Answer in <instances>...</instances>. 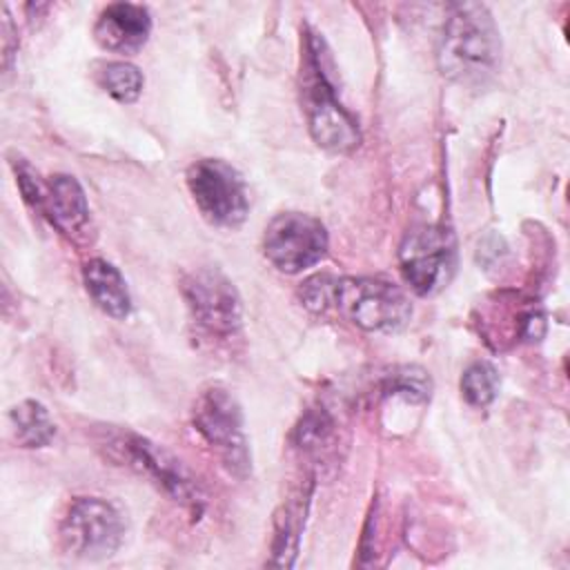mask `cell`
Listing matches in <instances>:
<instances>
[{
    "label": "cell",
    "mask_w": 570,
    "mask_h": 570,
    "mask_svg": "<svg viewBox=\"0 0 570 570\" xmlns=\"http://www.w3.org/2000/svg\"><path fill=\"white\" fill-rule=\"evenodd\" d=\"M439 71L463 87L485 85L501 62V36L490 9L481 2L454 4L436 47Z\"/></svg>",
    "instance_id": "cell-1"
},
{
    "label": "cell",
    "mask_w": 570,
    "mask_h": 570,
    "mask_svg": "<svg viewBox=\"0 0 570 570\" xmlns=\"http://www.w3.org/2000/svg\"><path fill=\"white\" fill-rule=\"evenodd\" d=\"M301 67V100L307 129L314 142L327 151L347 154L358 147L361 129L356 118L341 105L332 76V58L325 40L307 29Z\"/></svg>",
    "instance_id": "cell-2"
},
{
    "label": "cell",
    "mask_w": 570,
    "mask_h": 570,
    "mask_svg": "<svg viewBox=\"0 0 570 570\" xmlns=\"http://www.w3.org/2000/svg\"><path fill=\"white\" fill-rule=\"evenodd\" d=\"M109 459L149 479L171 501L200 514L205 508V494L189 470L165 448L129 430H118L105 439Z\"/></svg>",
    "instance_id": "cell-3"
},
{
    "label": "cell",
    "mask_w": 570,
    "mask_h": 570,
    "mask_svg": "<svg viewBox=\"0 0 570 570\" xmlns=\"http://www.w3.org/2000/svg\"><path fill=\"white\" fill-rule=\"evenodd\" d=\"M341 316L365 332H396L412 316L410 296L383 278H332L330 303Z\"/></svg>",
    "instance_id": "cell-4"
},
{
    "label": "cell",
    "mask_w": 570,
    "mask_h": 570,
    "mask_svg": "<svg viewBox=\"0 0 570 570\" xmlns=\"http://www.w3.org/2000/svg\"><path fill=\"white\" fill-rule=\"evenodd\" d=\"M191 421L196 432L216 452L229 474L238 479L249 474L252 454L245 436L243 412L227 387L209 385L200 390L194 401Z\"/></svg>",
    "instance_id": "cell-5"
},
{
    "label": "cell",
    "mask_w": 570,
    "mask_h": 570,
    "mask_svg": "<svg viewBox=\"0 0 570 570\" xmlns=\"http://www.w3.org/2000/svg\"><path fill=\"white\" fill-rule=\"evenodd\" d=\"M122 512L98 497H80L67 508L58 534L67 554L98 561L111 557L125 539Z\"/></svg>",
    "instance_id": "cell-6"
},
{
    "label": "cell",
    "mask_w": 570,
    "mask_h": 570,
    "mask_svg": "<svg viewBox=\"0 0 570 570\" xmlns=\"http://www.w3.org/2000/svg\"><path fill=\"white\" fill-rule=\"evenodd\" d=\"M189 194L203 214L216 227L234 229L243 225L249 212V198L243 176L220 158H200L187 169Z\"/></svg>",
    "instance_id": "cell-7"
},
{
    "label": "cell",
    "mask_w": 570,
    "mask_h": 570,
    "mask_svg": "<svg viewBox=\"0 0 570 570\" xmlns=\"http://www.w3.org/2000/svg\"><path fill=\"white\" fill-rule=\"evenodd\" d=\"M401 274L419 296L441 292L456 269V240L443 225H421L403 238L399 249Z\"/></svg>",
    "instance_id": "cell-8"
},
{
    "label": "cell",
    "mask_w": 570,
    "mask_h": 570,
    "mask_svg": "<svg viewBox=\"0 0 570 570\" xmlns=\"http://www.w3.org/2000/svg\"><path fill=\"white\" fill-rule=\"evenodd\" d=\"M263 254L278 272L301 274L325 258L327 229L309 214L283 212L265 227Z\"/></svg>",
    "instance_id": "cell-9"
},
{
    "label": "cell",
    "mask_w": 570,
    "mask_h": 570,
    "mask_svg": "<svg viewBox=\"0 0 570 570\" xmlns=\"http://www.w3.org/2000/svg\"><path fill=\"white\" fill-rule=\"evenodd\" d=\"M183 298L196 325L212 336L229 338L243 325V303L234 283L214 267H198L183 278Z\"/></svg>",
    "instance_id": "cell-10"
},
{
    "label": "cell",
    "mask_w": 570,
    "mask_h": 570,
    "mask_svg": "<svg viewBox=\"0 0 570 570\" xmlns=\"http://www.w3.org/2000/svg\"><path fill=\"white\" fill-rule=\"evenodd\" d=\"M151 33V16L147 7L134 2H114L107 4L96 24V42L111 53H136L145 47Z\"/></svg>",
    "instance_id": "cell-11"
},
{
    "label": "cell",
    "mask_w": 570,
    "mask_h": 570,
    "mask_svg": "<svg viewBox=\"0 0 570 570\" xmlns=\"http://www.w3.org/2000/svg\"><path fill=\"white\" fill-rule=\"evenodd\" d=\"M42 214L62 234L78 232L89 220V203L82 185L69 174H56L45 185Z\"/></svg>",
    "instance_id": "cell-12"
},
{
    "label": "cell",
    "mask_w": 570,
    "mask_h": 570,
    "mask_svg": "<svg viewBox=\"0 0 570 570\" xmlns=\"http://www.w3.org/2000/svg\"><path fill=\"white\" fill-rule=\"evenodd\" d=\"M82 283L98 309L111 318H127L131 314V296L118 267L105 258H91L82 267Z\"/></svg>",
    "instance_id": "cell-13"
},
{
    "label": "cell",
    "mask_w": 570,
    "mask_h": 570,
    "mask_svg": "<svg viewBox=\"0 0 570 570\" xmlns=\"http://www.w3.org/2000/svg\"><path fill=\"white\" fill-rule=\"evenodd\" d=\"M9 421L22 448H45L56 436V425L47 407L33 399L13 405L9 410Z\"/></svg>",
    "instance_id": "cell-14"
},
{
    "label": "cell",
    "mask_w": 570,
    "mask_h": 570,
    "mask_svg": "<svg viewBox=\"0 0 570 570\" xmlns=\"http://www.w3.org/2000/svg\"><path fill=\"white\" fill-rule=\"evenodd\" d=\"M309 492H301L298 497L283 503L276 517V537H274V563L276 566H292L294 554L298 552V537L305 521V505Z\"/></svg>",
    "instance_id": "cell-15"
},
{
    "label": "cell",
    "mask_w": 570,
    "mask_h": 570,
    "mask_svg": "<svg viewBox=\"0 0 570 570\" xmlns=\"http://www.w3.org/2000/svg\"><path fill=\"white\" fill-rule=\"evenodd\" d=\"M96 82L102 91H107L116 102L131 105L142 94V73L136 65L125 60L102 62L96 71Z\"/></svg>",
    "instance_id": "cell-16"
},
{
    "label": "cell",
    "mask_w": 570,
    "mask_h": 570,
    "mask_svg": "<svg viewBox=\"0 0 570 570\" xmlns=\"http://www.w3.org/2000/svg\"><path fill=\"white\" fill-rule=\"evenodd\" d=\"M461 396L474 405V407H485L497 399L499 392V372L494 370L492 363L488 361H474L472 365L465 367L461 374Z\"/></svg>",
    "instance_id": "cell-17"
},
{
    "label": "cell",
    "mask_w": 570,
    "mask_h": 570,
    "mask_svg": "<svg viewBox=\"0 0 570 570\" xmlns=\"http://www.w3.org/2000/svg\"><path fill=\"white\" fill-rule=\"evenodd\" d=\"M430 376L425 374V370L421 367H401L394 374H390L383 381V392L392 394V396H403L407 401H425L430 399Z\"/></svg>",
    "instance_id": "cell-18"
},
{
    "label": "cell",
    "mask_w": 570,
    "mask_h": 570,
    "mask_svg": "<svg viewBox=\"0 0 570 570\" xmlns=\"http://www.w3.org/2000/svg\"><path fill=\"white\" fill-rule=\"evenodd\" d=\"M332 428H334V423L325 410H312L296 425L294 441L303 450H318L321 443H325L330 439Z\"/></svg>",
    "instance_id": "cell-19"
},
{
    "label": "cell",
    "mask_w": 570,
    "mask_h": 570,
    "mask_svg": "<svg viewBox=\"0 0 570 570\" xmlns=\"http://www.w3.org/2000/svg\"><path fill=\"white\" fill-rule=\"evenodd\" d=\"M13 169H16V180H18V187L22 191V198L36 207V209H42V200H45V185L38 180L36 171L24 163H16L13 160Z\"/></svg>",
    "instance_id": "cell-20"
}]
</instances>
